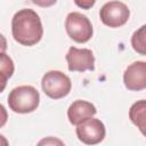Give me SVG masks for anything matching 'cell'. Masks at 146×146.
<instances>
[{"mask_svg":"<svg viewBox=\"0 0 146 146\" xmlns=\"http://www.w3.org/2000/svg\"><path fill=\"white\" fill-rule=\"evenodd\" d=\"M14 72V64L13 60L9 56H7L5 52L1 54V68H0V73H1V82H2V87L1 90L5 89L6 82L7 80L13 75Z\"/></svg>","mask_w":146,"mask_h":146,"instance_id":"obj_12","label":"cell"},{"mask_svg":"<svg viewBox=\"0 0 146 146\" xmlns=\"http://www.w3.org/2000/svg\"><path fill=\"white\" fill-rule=\"evenodd\" d=\"M65 30L68 36L78 43H86L92 36L91 22L87 16L78 11H72L66 16Z\"/></svg>","mask_w":146,"mask_h":146,"instance_id":"obj_4","label":"cell"},{"mask_svg":"<svg viewBox=\"0 0 146 146\" xmlns=\"http://www.w3.org/2000/svg\"><path fill=\"white\" fill-rule=\"evenodd\" d=\"M40 103V94L32 86H19L14 88L8 96L9 108L19 114L35 111Z\"/></svg>","mask_w":146,"mask_h":146,"instance_id":"obj_2","label":"cell"},{"mask_svg":"<svg viewBox=\"0 0 146 146\" xmlns=\"http://www.w3.org/2000/svg\"><path fill=\"white\" fill-rule=\"evenodd\" d=\"M34 5L39 6V7H43V8H47V7H51L54 6L57 0H31Z\"/></svg>","mask_w":146,"mask_h":146,"instance_id":"obj_14","label":"cell"},{"mask_svg":"<svg viewBox=\"0 0 146 146\" xmlns=\"http://www.w3.org/2000/svg\"><path fill=\"white\" fill-rule=\"evenodd\" d=\"M75 5L82 9H90L91 7H94L96 0H74Z\"/></svg>","mask_w":146,"mask_h":146,"instance_id":"obj_13","label":"cell"},{"mask_svg":"<svg viewBox=\"0 0 146 146\" xmlns=\"http://www.w3.org/2000/svg\"><path fill=\"white\" fill-rule=\"evenodd\" d=\"M129 119L146 137V99L137 100L129 110Z\"/></svg>","mask_w":146,"mask_h":146,"instance_id":"obj_10","label":"cell"},{"mask_svg":"<svg viewBox=\"0 0 146 146\" xmlns=\"http://www.w3.org/2000/svg\"><path fill=\"white\" fill-rule=\"evenodd\" d=\"M97 113V110L94 104L87 100H75L73 102L67 110V117L73 125H78L82 121L92 117Z\"/></svg>","mask_w":146,"mask_h":146,"instance_id":"obj_9","label":"cell"},{"mask_svg":"<svg viewBox=\"0 0 146 146\" xmlns=\"http://www.w3.org/2000/svg\"><path fill=\"white\" fill-rule=\"evenodd\" d=\"M65 58L67 62V67L71 72L94 71L95 68V56L90 49L71 47Z\"/></svg>","mask_w":146,"mask_h":146,"instance_id":"obj_7","label":"cell"},{"mask_svg":"<svg viewBox=\"0 0 146 146\" xmlns=\"http://www.w3.org/2000/svg\"><path fill=\"white\" fill-rule=\"evenodd\" d=\"M131 46L137 54L146 56V24L133 32L131 36Z\"/></svg>","mask_w":146,"mask_h":146,"instance_id":"obj_11","label":"cell"},{"mask_svg":"<svg viewBox=\"0 0 146 146\" xmlns=\"http://www.w3.org/2000/svg\"><path fill=\"white\" fill-rule=\"evenodd\" d=\"M123 82L128 90L139 91L146 89V62H133L123 74Z\"/></svg>","mask_w":146,"mask_h":146,"instance_id":"obj_8","label":"cell"},{"mask_svg":"<svg viewBox=\"0 0 146 146\" xmlns=\"http://www.w3.org/2000/svg\"><path fill=\"white\" fill-rule=\"evenodd\" d=\"M43 92L51 99H60L67 96L72 88L71 79L60 71H49L41 80Z\"/></svg>","mask_w":146,"mask_h":146,"instance_id":"obj_3","label":"cell"},{"mask_svg":"<svg viewBox=\"0 0 146 146\" xmlns=\"http://www.w3.org/2000/svg\"><path fill=\"white\" fill-rule=\"evenodd\" d=\"M11 34L22 46L36 44L43 34V27L39 15L30 8L18 10L11 19Z\"/></svg>","mask_w":146,"mask_h":146,"instance_id":"obj_1","label":"cell"},{"mask_svg":"<svg viewBox=\"0 0 146 146\" xmlns=\"http://www.w3.org/2000/svg\"><path fill=\"white\" fill-rule=\"evenodd\" d=\"M99 17L106 26L120 27L128 22L130 17V10L125 3L114 0L106 2L100 8Z\"/></svg>","mask_w":146,"mask_h":146,"instance_id":"obj_5","label":"cell"},{"mask_svg":"<svg viewBox=\"0 0 146 146\" xmlns=\"http://www.w3.org/2000/svg\"><path fill=\"white\" fill-rule=\"evenodd\" d=\"M76 136L86 145H96L103 141L106 135L104 123L94 117H89L76 125Z\"/></svg>","mask_w":146,"mask_h":146,"instance_id":"obj_6","label":"cell"}]
</instances>
